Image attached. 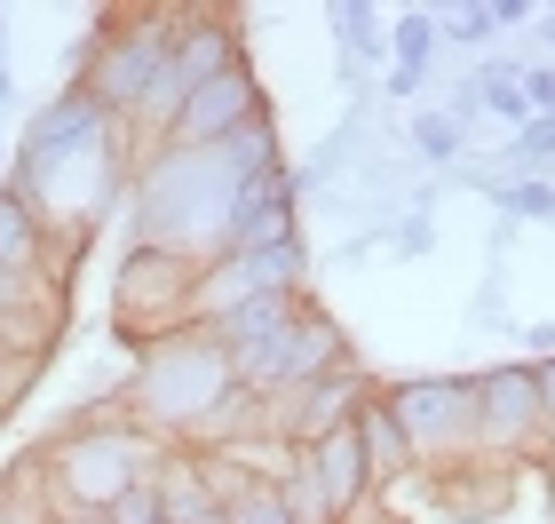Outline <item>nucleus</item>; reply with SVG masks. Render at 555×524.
Here are the masks:
<instances>
[{
	"mask_svg": "<svg viewBox=\"0 0 555 524\" xmlns=\"http://www.w3.org/2000/svg\"><path fill=\"white\" fill-rule=\"evenodd\" d=\"M135 143L119 119H104L88 104L80 88L48 95V104L24 119V152L9 167V191L48 222V239H56V263L72 270V255L88 246L95 215H104V199L119 191V175H128Z\"/></svg>",
	"mask_w": 555,
	"mask_h": 524,
	"instance_id": "obj_1",
	"label": "nucleus"
},
{
	"mask_svg": "<svg viewBox=\"0 0 555 524\" xmlns=\"http://www.w3.org/2000/svg\"><path fill=\"white\" fill-rule=\"evenodd\" d=\"M167 445L128 413V397H95V406L56 430L33 453V485H40V516H64V524H104V509L119 501L128 485H143L159 469Z\"/></svg>",
	"mask_w": 555,
	"mask_h": 524,
	"instance_id": "obj_2",
	"label": "nucleus"
},
{
	"mask_svg": "<svg viewBox=\"0 0 555 524\" xmlns=\"http://www.w3.org/2000/svg\"><path fill=\"white\" fill-rule=\"evenodd\" d=\"M246 175L231 152H183V143H159L143 167H135V246H175L191 263H222L231 255V222H238V199Z\"/></svg>",
	"mask_w": 555,
	"mask_h": 524,
	"instance_id": "obj_3",
	"label": "nucleus"
},
{
	"mask_svg": "<svg viewBox=\"0 0 555 524\" xmlns=\"http://www.w3.org/2000/svg\"><path fill=\"white\" fill-rule=\"evenodd\" d=\"M231 389H238L231 349H222L207 327H183V334L135 349L128 389H119V397H128V413H135L159 445H207L215 413L231 406Z\"/></svg>",
	"mask_w": 555,
	"mask_h": 524,
	"instance_id": "obj_4",
	"label": "nucleus"
},
{
	"mask_svg": "<svg viewBox=\"0 0 555 524\" xmlns=\"http://www.w3.org/2000/svg\"><path fill=\"white\" fill-rule=\"evenodd\" d=\"M198 279H207V263L175 255V246H128L112 279V334L143 349L198 327Z\"/></svg>",
	"mask_w": 555,
	"mask_h": 524,
	"instance_id": "obj_5",
	"label": "nucleus"
},
{
	"mask_svg": "<svg viewBox=\"0 0 555 524\" xmlns=\"http://www.w3.org/2000/svg\"><path fill=\"white\" fill-rule=\"evenodd\" d=\"M397 430H405L421 477L476 461V373H413V382H382Z\"/></svg>",
	"mask_w": 555,
	"mask_h": 524,
	"instance_id": "obj_6",
	"label": "nucleus"
},
{
	"mask_svg": "<svg viewBox=\"0 0 555 524\" xmlns=\"http://www.w3.org/2000/svg\"><path fill=\"white\" fill-rule=\"evenodd\" d=\"M476 453L485 461H555L547 453V430H540V389H532V358H500L476 373Z\"/></svg>",
	"mask_w": 555,
	"mask_h": 524,
	"instance_id": "obj_7",
	"label": "nucleus"
},
{
	"mask_svg": "<svg viewBox=\"0 0 555 524\" xmlns=\"http://www.w3.org/2000/svg\"><path fill=\"white\" fill-rule=\"evenodd\" d=\"M373 389H382V382H373V373L349 358V366L318 373V382H301V389H286V397H262V406H270V430L301 453V445H318V437L349 430V421L365 413V397H373Z\"/></svg>",
	"mask_w": 555,
	"mask_h": 524,
	"instance_id": "obj_8",
	"label": "nucleus"
},
{
	"mask_svg": "<svg viewBox=\"0 0 555 524\" xmlns=\"http://www.w3.org/2000/svg\"><path fill=\"white\" fill-rule=\"evenodd\" d=\"M262 112H270V95L255 80V64H231V72H215V80L183 88L167 143H183V152H215V143H231L246 119H262Z\"/></svg>",
	"mask_w": 555,
	"mask_h": 524,
	"instance_id": "obj_9",
	"label": "nucleus"
},
{
	"mask_svg": "<svg viewBox=\"0 0 555 524\" xmlns=\"http://www.w3.org/2000/svg\"><path fill=\"white\" fill-rule=\"evenodd\" d=\"M301 469H310V485L325 493V509L341 524L382 501V493H373V469H365V445H358V421L334 430V437H318V445H301Z\"/></svg>",
	"mask_w": 555,
	"mask_h": 524,
	"instance_id": "obj_10",
	"label": "nucleus"
},
{
	"mask_svg": "<svg viewBox=\"0 0 555 524\" xmlns=\"http://www.w3.org/2000/svg\"><path fill=\"white\" fill-rule=\"evenodd\" d=\"M428 493H437V509L452 524H492V516H508L516 509V469L508 461H461V469H444V477H421Z\"/></svg>",
	"mask_w": 555,
	"mask_h": 524,
	"instance_id": "obj_11",
	"label": "nucleus"
},
{
	"mask_svg": "<svg viewBox=\"0 0 555 524\" xmlns=\"http://www.w3.org/2000/svg\"><path fill=\"white\" fill-rule=\"evenodd\" d=\"M151 485H159V516H167V524H231L198 445H167L159 469H151Z\"/></svg>",
	"mask_w": 555,
	"mask_h": 524,
	"instance_id": "obj_12",
	"label": "nucleus"
},
{
	"mask_svg": "<svg viewBox=\"0 0 555 524\" xmlns=\"http://www.w3.org/2000/svg\"><path fill=\"white\" fill-rule=\"evenodd\" d=\"M437 9H397L389 16V72H382V95L413 112V95L428 88V64H437Z\"/></svg>",
	"mask_w": 555,
	"mask_h": 524,
	"instance_id": "obj_13",
	"label": "nucleus"
},
{
	"mask_svg": "<svg viewBox=\"0 0 555 524\" xmlns=\"http://www.w3.org/2000/svg\"><path fill=\"white\" fill-rule=\"evenodd\" d=\"M358 445H365V469H373V493H405V477H421V461H413V445L405 430H397V413H389V397L373 389L365 397V413H358Z\"/></svg>",
	"mask_w": 555,
	"mask_h": 524,
	"instance_id": "obj_14",
	"label": "nucleus"
},
{
	"mask_svg": "<svg viewBox=\"0 0 555 524\" xmlns=\"http://www.w3.org/2000/svg\"><path fill=\"white\" fill-rule=\"evenodd\" d=\"M207 477H215L222 516H231V524H294L278 477H255V469H238V461H222V453H207Z\"/></svg>",
	"mask_w": 555,
	"mask_h": 524,
	"instance_id": "obj_15",
	"label": "nucleus"
},
{
	"mask_svg": "<svg viewBox=\"0 0 555 524\" xmlns=\"http://www.w3.org/2000/svg\"><path fill=\"white\" fill-rule=\"evenodd\" d=\"M468 80H476V104H485L492 119H508V128L540 119V104H532V56H485V64H468Z\"/></svg>",
	"mask_w": 555,
	"mask_h": 524,
	"instance_id": "obj_16",
	"label": "nucleus"
},
{
	"mask_svg": "<svg viewBox=\"0 0 555 524\" xmlns=\"http://www.w3.org/2000/svg\"><path fill=\"white\" fill-rule=\"evenodd\" d=\"M0 270H56L64 279V263H56V239H48V222L24 207V199L0 183Z\"/></svg>",
	"mask_w": 555,
	"mask_h": 524,
	"instance_id": "obj_17",
	"label": "nucleus"
},
{
	"mask_svg": "<svg viewBox=\"0 0 555 524\" xmlns=\"http://www.w3.org/2000/svg\"><path fill=\"white\" fill-rule=\"evenodd\" d=\"M325 24H334V48H341L349 80H358L365 64L389 72V16L373 9V0H334V9H325Z\"/></svg>",
	"mask_w": 555,
	"mask_h": 524,
	"instance_id": "obj_18",
	"label": "nucleus"
},
{
	"mask_svg": "<svg viewBox=\"0 0 555 524\" xmlns=\"http://www.w3.org/2000/svg\"><path fill=\"white\" fill-rule=\"evenodd\" d=\"M405 152L428 159V167H461V159H468V128H461L444 104H413V112H405Z\"/></svg>",
	"mask_w": 555,
	"mask_h": 524,
	"instance_id": "obj_19",
	"label": "nucleus"
},
{
	"mask_svg": "<svg viewBox=\"0 0 555 524\" xmlns=\"http://www.w3.org/2000/svg\"><path fill=\"white\" fill-rule=\"evenodd\" d=\"M492 207L508 222H555V175H508L492 183Z\"/></svg>",
	"mask_w": 555,
	"mask_h": 524,
	"instance_id": "obj_20",
	"label": "nucleus"
},
{
	"mask_svg": "<svg viewBox=\"0 0 555 524\" xmlns=\"http://www.w3.org/2000/svg\"><path fill=\"white\" fill-rule=\"evenodd\" d=\"M492 33H500L492 0H461V9H437V40H444V48H485Z\"/></svg>",
	"mask_w": 555,
	"mask_h": 524,
	"instance_id": "obj_21",
	"label": "nucleus"
},
{
	"mask_svg": "<svg viewBox=\"0 0 555 524\" xmlns=\"http://www.w3.org/2000/svg\"><path fill=\"white\" fill-rule=\"evenodd\" d=\"M104 524H167V516H159V485H151V477L128 485V493H119V501L104 509Z\"/></svg>",
	"mask_w": 555,
	"mask_h": 524,
	"instance_id": "obj_22",
	"label": "nucleus"
},
{
	"mask_svg": "<svg viewBox=\"0 0 555 524\" xmlns=\"http://www.w3.org/2000/svg\"><path fill=\"white\" fill-rule=\"evenodd\" d=\"M532 389H540V430H547V453H555V358L532 366Z\"/></svg>",
	"mask_w": 555,
	"mask_h": 524,
	"instance_id": "obj_23",
	"label": "nucleus"
},
{
	"mask_svg": "<svg viewBox=\"0 0 555 524\" xmlns=\"http://www.w3.org/2000/svg\"><path fill=\"white\" fill-rule=\"evenodd\" d=\"M516 342L532 349V366H540V358H555V327H547V318H540V327H516Z\"/></svg>",
	"mask_w": 555,
	"mask_h": 524,
	"instance_id": "obj_24",
	"label": "nucleus"
},
{
	"mask_svg": "<svg viewBox=\"0 0 555 524\" xmlns=\"http://www.w3.org/2000/svg\"><path fill=\"white\" fill-rule=\"evenodd\" d=\"M0 524H40V509H24V493L9 485V516H0Z\"/></svg>",
	"mask_w": 555,
	"mask_h": 524,
	"instance_id": "obj_25",
	"label": "nucleus"
},
{
	"mask_svg": "<svg viewBox=\"0 0 555 524\" xmlns=\"http://www.w3.org/2000/svg\"><path fill=\"white\" fill-rule=\"evenodd\" d=\"M0 183H9V152H0Z\"/></svg>",
	"mask_w": 555,
	"mask_h": 524,
	"instance_id": "obj_26",
	"label": "nucleus"
},
{
	"mask_svg": "<svg viewBox=\"0 0 555 524\" xmlns=\"http://www.w3.org/2000/svg\"><path fill=\"white\" fill-rule=\"evenodd\" d=\"M0 516H9V485H0Z\"/></svg>",
	"mask_w": 555,
	"mask_h": 524,
	"instance_id": "obj_27",
	"label": "nucleus"
},
{
	"mask_svg": "<svg viewBox=\"0 0 555 524\" xmlns=\"http://www.w3.org/2000/svg\"><path fill=\"white\" fill-rule=\"evenodd\" d=\"M40 524H64V516H40Z\"/></svg>",
	"mask_w": 555,
	"mask_h": 524,
	"instance_id": "obj_28",
	"label": "nucleus"
}]
</instances>
